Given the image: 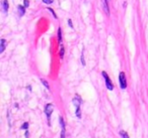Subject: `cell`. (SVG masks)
<instances>
[{"instance_id":"obj_1","label":"cell","mask_w":148,"mask_h":138,"mask_svg":"<svg viewBox=\"0 0 148 138\" xmlns=\"http://www.w3.org/2000/svg\"><path fill=\"white\" fill-rule=\"evenodd\" d=\"M73 105L75 106V108H76V116L78 118H81V114H80V105L81 103H82V100L80 99V97H79L78 95H76V97L73 99Z\"/></svg>"},{"instance_id":"obj_2","label":"cell","mask_w":148,"mask_h":138,"mask_svg":"<svg viewBox=\"0 0 148 138\" xmlns=\"http://www.w3.org/2000/svg\"><path fill=\"white\" fill-rule=\"evenodd\" d=\"M103 77L105 78L106 86H107V88L110 90V91H112V90L114 89V85H113V83L111 82V80H110L109 76H108V74L106 73V72H103Z\"/></svg>"},{"instance_id":"obj_3","label":"cell","mask_w":148,"mask_h":138,"mask_svg":"<svg viewBox=\"0 0 148 138\" xmlns=\"http://www.w3.org/2000/svg\"><path fill=\"white\" fill-rule=\"evenodd\" d=\"M119 80H120V86H121V89H126L127 87V82H126V78H125V74L123 72H121L119 75Z\"/></svg>"},{"instance_id":"obj_4","label":"cell","mask_w":148,"mask_h":138,"mask_svg":"<svg viewBox=\"0 0 148 138\" xmlns=\"http://www.w3.org/2000/svg\"><path fill=\"white\" fill-rule=\"evenodd\" d=\"M53 108H54V106L52 105V104H48V105L46 106V108H45V113H46V115H47L48 120H50V118H51L52 112H53Z\"/></svg>"},{"instance_id":"obj_5","label":"cell","mask_w":148,"mask_h":138,"mask_svg":"<svg viewBox=\"0 0 148 138\" xmlns=\"http://www.w3.org/2000/svg\"><path fill=\"white\" fill-rule=\"evenodd\" d=\"M60 119V124H61V127H62V132H61V137H65V123H64V120L62 117L59 118Z\"/></svg>"},{"instance_id":"obj_6","label":"cell","mask_w":148,"mask_h":138,"mask_svg":"<svg viewBox=\"0 0 148 138\" xmlns=\"http://www.w3.org/2000/svg\"><path fill=\"white\" fill-rule=\"evenodd\" d=\"M2 6H3V11L6 13L7 10H8V1H7V0H3Z\"/></svg>"},{"instance_id":"obj_7","label":"cell","mask_w":148,"mask_h":138,"mask_svg":"<svg viewBox=\"0 0 148 138\" xmlns=\"http://www.w3.org/2000/svg\"><path fill=\"white\" fill-rule=\"evenodd\" d=\"M17 9H18L21 16L25 15V6H21V5H19V6H17Z\"/></svg>"},{"instance_id":"obj_8","label":"cell","mask_w":148,"mask_h":138,"mask_svg":"<svg viewBox=\"0 0 148 138\" xmlns=\"http://www.w3.org/2000/svg\"><path fill=\"white\" fill-rule=\"evenodd\" d=\"M5 45H6V41L5 39H1V49H0V53H3L5 49Z\"/></svg>"},{"instance_id":"obj_9","label":"cell","mask_w":148,"mask_h":138,"mask_svg":"<svg viewBox=\"0 0 148 138\" xmlns=\"http://www.w3.org/2000/svg\"><path fill=\"white\" fill-rule=\"evenodd\" d=\"M109 1H110V0H105V9H106V11H107L108 14L110 13V11H109Z\"/></svg>"},{"instance_id":"obj_10","label":"cell","mask_w":148,"mask_h":138,"mask_svg":"<svg viewBox=\"0 0 148 138\" xmlns=\"http://www.w3.org/2000/svg\"><path fill=\"white\" fill-rule=\"evenodd\" d=\"M120 135L124 138H129V135H128L127 132H125V131H120Z\"/></svg>"},{"instance_id":"obj_11","label":"cell","mask_w":148,"mask_h":138,"mask_svg":"<svg viewBox=\"0 0 148 138\" xmlns=\"http://www.w3.org/2000/svg\"><path fill=\"white\" fill-rule=\"evenodd\" d=\"M58 39H59V43L62 41V32H61V28L58 29Z\"/></svg>"},{"instance_id":"obj_12","label":"cell","mask_w":148,"mask_h":138,"mask_svg":"<svg viewBox=\"0 0 148 138\" xmlns=\"http://www.w3.org/2000/svg\"><path fill=\"white\" fill-rule=\"evenodd\" d=\"M64 51H65L64 47L63 45H61V49H60V57H61V59H63L64 57Z\"/></svg>"},{"instance_id":"obj_13","label":"cell","mask_w":148,"mask_h":138,"mask_svg":"<svg viewBox=\"0 0 148 138\" xmlns=\"http://www.w3.org/2000/svg\"><path fill=\"white\" fill-rule=\"evenodd\" d=\"M41 82H42V83L44 84V86H45V87L47 88L48 90L50 89V86H49V84L47 83V81H46V80H43V79H42V80H41Z\"/></svg>"},{"instance_id":"obj_14","label":"cell","mask_w":148,"mask_h":138,"mask_svg":"<svg viewBox=\"0 0 148 138\" xmlns=\"http://www.w3.org/2000/svg\"><path fill=\"white\" fill-rule=\"evenodd\" d=\"M23 5H25V7H29V0H23Z\"/></svg>"},{"instance_id":"obj_15","label":"cell","mask_w":148,"mask_h":138,"mask_svg":"<svg viewBox=\"0 0 148 138\" xmlns=\"http://www.w3.org/2000/svg\"><path fill=\"white\" fill-rule=\"evenodd\" d=\"M43 2L46 4H51V3H53V0H43Z\"/></svg>"},{"instance_id":"obj_16","label":"cell","mask_w":148,"mask_h":138,"mask_svg":"<svg viewBox=\"0 0 148 138\" xmlns=\"http://www.w3.org/2000/svg\"><path fill=\"white\" fill-rule=\"evenodd\" d=\"M48 9H49V10H50V11H51V12H52V14H53V16L55 17V18H57V15H56V13L54 12V10H53V9L49 8V7H48Z\"/></svg>"},{"instance_id":"obj_17","label":"cell","mask_w":148,"mask_h":138,"mask_svg":"<svg viewBox=\"0 0 148 138\" xmlns=\"http://www.w3.org/2000/svg\"><path fill=\"white\" fill-rule=\"evenodd\" d=\"M27 127H29V124H27V123H25L23 126H21V128H23V129H27Z\"/></svg>"},{"instance_id":"obj_18","label":"cell","mask_w":148,"mask_h":138,"mask_svg":"<svg viewBox=\"0 0 148 138\" xmlns=\"http://www.w3.org/2000/svg\"><path fill=\"white\" fill-rule=\"evenodd\" d=\"M68 23H69V26H70V27H73V25H72V21H71V19H69V20H68Z\"/></svg>"}]
</instances>
